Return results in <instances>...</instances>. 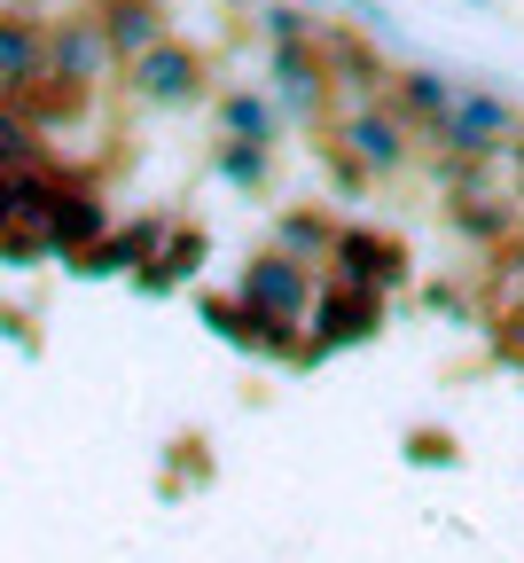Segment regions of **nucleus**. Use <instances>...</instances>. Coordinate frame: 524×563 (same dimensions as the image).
I'll use <instances>...</instances> for the list:
<instances>
[{
    "mask_svg": "<svg viewBox=\"0 0 524 563\" xmlns=\"http://www.w3.org/2000/svg\"><path fill=\"white\" fill-rule=\"evenodd\" d=\"M204 79H211V70H204V55H196L188 40H157L149 55H133V63H125V87H133L141 102H157V110L196 102V95H204Z\"/></svg>",
    "mask_w": 524,
    "mask_h": 563,
    "instance_id": "obj_1",
    "label": "nucleus"
},
{
    "mask_svg": "<svg viewBox=\"0 0 524 563\" xmlns=\"http://www.w3.org/2000/svg\"><path fill=\"white\" fill-rule=\"evenodd\" d=\"M251 313H266V321H290L297 329V313H314V274L297 266L290 251H259L251 266H243V290H236Z\"/></svg>",
    "mask_w": 524,
    "mask_h": 563,
    "instance_id": "obj_2",
    "label": "nucleus"
},
{
    "mask_svg": "<svg viewBox=\"0 0 524 563\" xmlns=\"http://www.w3.org/2000/svg\"><path fill=\"white\" fill-rule=\"evenodd\" d=\"M329 282H352V290H400L407 282V251L376 228H337V251H329Z\"/></svg>",
    "mask_w": 524,
    "mask_h": 563,
    "instance_id": "obj_3",
    "label": "nucleus"
},
{
    "mask_svg": "<svg viewBox=\"0 0 524 563\" xmlns=\"http://www.w3.org/2000/svg\"><path fill=\"white\" fill-rule=\"evenodd\" d=\"M384 321V298L376 290H352V282H329L314 298V344H368Z\"/></svg>",
    "mask_w": 524,
    "mask_h": 563,
    "instance_id": "obj_4",
    "label": "nucleus"
},
{
    "mask_svg": "<svg viewBox=\"0 0 524 563\" xmlns=\"http://www.w3.org/2000/svg\"><path fill=\"white\" fill-rule=\"evenodd\" d=\"M95 24H102V47L133 63V55H149L165 40V0H102Z\"/></svg>",
    "mask_w": 524,
    "mask_h": 563,
    "instance_id": "obj_5",
    "label": "nucleus"
},
{
    "mask_svg": "<svg viewBox=\"0 0 524 563\" xmlns=\"http://www.w3.org/2000/svg\"><path fill=\"white\" fill-rule=\"evenodd\" d=\"M32 79H47V32L32 16H0V102H17Z\"/></svg>",
    "mask_w": 524,
    "mask_h": 563,
    "instance_id": "obj_6",
    "label": "nucleus"
},
{
    "mask_svg": "<svg viewBox=\"0 0 524 563\" xmlns=\"http://www.w3.org/2000/svg\"><path fill=\"white\" fill-rule=\"evenodd\" d=\"M95 235H102V203L87 188H55V203H47V251H63L70 266H79L95 251Z\"/></svg>",
    "mask_w": 524,
    "mask_h": 563,
    "instance_id": "obj_7",
    "label": "nucleus"
},
{
    "mask_svg": "<svg viewBox=\"0 0 524 563\" xmlns=\"http://www.w3.org/2000/svg\"><path fill=\"white\" fill-rule=\"evenodd\" d=\"M345 157H360L368 173H400V165H407V125H400L392 110H360V118L345 125Z\"/></svg>",
    "mask_w": 524,
    "mask_h": 563,
    "instance_id": "obj_8",
    "label": "nucleus"
},
{
    "mask_svg": "<svg viewBox=\"0 0 524 563\" xmlns=\"http://www.w3.org/2000/svg\"><path fill=\"white\" fill-rule=\"evenodd\" d=\"M219 118H228V133H236V141H274V110H266L259 95H236Z\"/></svg>",
    "mask_w": 524,
    "mask_h": 563,
    "instance_id": "obj_9",
    "label": "nucleus"
},
{
    "mask_svg": "<svg viewBox=\"0 0 524 563\" xmlns=\"http://www.w3.org/2000/svg\"><path fill=\"white\" fill-rule=\"evenodd\" d=\"M219 173L228 180H266V141H228V150H219Z\"/></svg>",
    "mask_w": 524,
    "mask_h": 563,
    "instance_id": "obj_10",
    "label": "nucleus"
}]
</instances>
